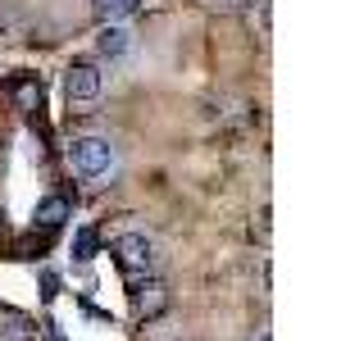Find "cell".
Instances as JSON below:
<instances>
[{"label": "cell", "instance_id": "1", "mask_svg": "<svg viewBox=\"0 0 364 341\" xmlns=\"http://www.w3.org/2000/svg\"><path fill=\"white\" fill-rule=\"evenodd\" d=\"M109 255L119 259V269L128 273V278H159V269H164V250H159V242H155V237H146V232L114 237Z\"/></svg>", "mask_w": 364, "mask_h": 341}, {"label": "cell", "instance_id": "2", "mask_svg": "<svg viewBox=\"0 0 364 341\" xmlns=\"http://www.w3.org/2000/svg\"><path fill=\"white\" fill-rule=\"evenodd\" d=\"M114 164H119V151H114L109 136H73V146H68V168L82 182L109 178Z\"/></svg>", "mask_w": 364, "mask_h": 341}, {"label": "cell", "instance_id": "3", "mask_svg": "<svg viewBox=\"0 0 364 341\" xmlns=\"http://www.w3.org/2000/svg\"><path fill=\"white\" fill-rule=\"evenodd\" d=\"M100 68L96 64H68L64 68V96L68 105H91V100H100Z\"/></svg>", "mask_w": 364, "mask_h": 341}, {"label": "cell", "instance_id": "4", "mask_svg": "<svg viewBox=\"0 0 364 341\" xmlns=\"http://www.w3.org/2000/svg\"><path fill=\"white\" fill-rule=\"evenodd\" d=\"M132 310L136 318H159L168 310V287L159 278H132Z\"/></svg>", "mask_w": 364, "mask_h": 341}, {"label": "cell", "instance_id": "5", "mask_svg": "<svg viewBox=\"0 0 364 341\" xmlns=\"http://www.w3.org/2000/svg\"><path fill=\"white\" fill-rule=\"evenodd\" d=\"M96 50L105 55V60H123V55L132 50L128 28H119V23H105V28H100V37H96Z\"/></svg>", "mask_w": 364, "mask_h": 341}, {"label": "cell", "instance_id": "6", "mask_svg": "<svg viewBox=\"0 0 364 341\" xmlns=\"http://www.w3.org/2000/svg\"><path fill=\"white\" fill-rule=\"evenodd\" d=\"M136 5H141V0H91V9H96L100 23H123V18H132Z\"/></svg>", "mask_w": 364, "mask_h": 341}, {"label": "cell", "instance_id": "7", "mask_svg": "<svg viewBox=\"0 0 364 341\" xmlns=\"http://www.w3.org/2000/svg\"><path fill=\"white\" fill-rule=\"evenodd\" d=\"M0 341H37V328L23 314H0Z\"/></svg>", "mask_w": 364, "mask_h": 341}, {"label": "cell", "instance_id": "8", "mask_svg": "<svg viewBox=\"0 0 364 341\" xmlns=\"http://www.w3.org/2000/svg\"><path fill=\"white\" fill-rule=\"evenodd\" d=\"M68 219V200L64 196H46L41 205H37V223L41 227H60Z\"/></svg>", "mask_w": 364, "mask_h": 341}, {"label": "cell", "instance_id": "9", "mask_svg": "<svg viewBox=\"0 0 364 341\" xmlns=\"http://www.w3.org/2000/svg\"><path fill=\"white\" fill-rule=\"evenodd\" d=\"M14 100H18V109H32L41 100V87L32 77H23V82H14Z\"/></svg>", "mask_w": 364, "mask_h": 341}, {"label": "cell", "instance_id": "10", "mask_svg": "<svg viewBox=\"0 0 364 341\" xmlns=\"http://www.w3.org/2000/svg\"><path fill=\"white\" fill-rule=\"evenodd\" d=\"M91 250H96V237H91V232H77V259H91Z\"/></svg>", "mask_w": 364, "mask_h": 341}, {"label": "cell", "instance_id": "11", "mask_svg": "<svg viewBox=\"0 0 364 341\" xmlns=\"http://www.w3.org/2000/svg\"><path fill=\"white\" fill-rule=\"evenodd\" d=\"M210 9H242V5H250V0H205Z\"/></svg>", "mask_w": 364, "mask_h": 341}, {"label": "cell", "instance_id": "12", "mask_svg": "<svg viewBox=\"0 0 364 341\" xmlns=\"http://www.w3.org/2000/svg\"><path fill=\"white\" fill-rule=\"evenodd\" d=\"M250 341H273V332H269V328H259V332L250 337Z\"/></svg>", "mask_w": 364, "mask_h": 341}]
</instances>
